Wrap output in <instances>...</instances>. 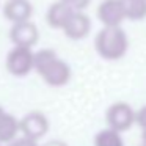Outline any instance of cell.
<instances>
[{
  "mask_svg": "<svg viewBox=\"0 0 146 146\" xmlns=\"http://www.w3.org/2000/svg\"><path fill=\"white\" fill-rule=\"evenodd\" d=\"M33 69L47 85L55 88L64 86L71 80L69 64L61 60L52 49H41L33 54Z\"/></svg>",
  "mask_w": 146,
  "mask_h": 146,
  "instance_id": "6da1fadb",
  "label": "cell"
},
{
  "mask_svg": "<svg viewBox=\"0 0 146 146\" xmlns=\"http://www.w3.org/2000/svg\"><path fill=\"white\" fill-rule=\"evenodd\" d=\"M94 47L98 54L105 60H119L129 49V39L121 25L104 27L96 35Z\"/></svg>",
  "mask_w": 146,
  "mask_h": 146,
  "instance_id": "7a4b0ae2",
  "label": "cell"
},
{
  "mask_svg": "<svg viewBox=\"0 0 146 146\" xmlns=\"http://www.w3.org/2000/svg\"><path fill=\"white\" fill-rule=\"evenodd\" d=\"M33 54L32 47H21V46H14L7 55V66L8 72L11 76L16 77H24L33 71Z\"/></svg>",
  "mask_w": 146,
  "mask_h": 146,
  "instance_id": "3957f363",
  "label": "cell"
},
{
  "mask_svg": "<svg viewBox=\"0 0 146 146\" xmlns=\"http://www.w3.org/2000/svg\"><path fill=\"white\" fill-rule=\"evenodd\" d=\"M105 119H107L108 127L118 132H126L135 123V111L126 102H115L107 108Z\"/></svg>",
  "mask_w": 146,
  "mask_h": 146,
  "instance_id": "277c9868",
  "label": "cell"
},
{
  "mask_svg": "<svg viewBox=\"0 0 146 146\" xmlns=\"http://www.w3.org/2000/svg\"><path fill=\"white\" fill-rule=\"evenodd\" d=\"M49 130V119L42 111H30L24 115L19 121V132L24 137H29L33 140H39L47 133Z\"/></svg>",
  "mask_w": 146,
  "mask_h": 146,
  "instance_id": "5b68a950",
  "label": "cell"
},
{
  "mask_svg": "<svg viewBox=\"0 0 146 146\" xmlns=\"http://www.w3.org/2000/svg\"><path fill=\"white\" fill-rule=\"evenodd\" d=\"M38 38H39L38 27L30 19L21 21V22H14L11 30H10V39L13 41L14 46L33 47L38 42Z\"/></svg>",
  "mask_w": 146,
  "mask_h": 146,
  "instance_id": "8992f818",
  "label": "cell"
},
{
  "mask_svg": "<svg viewBox=\"0 0 146 146\" xmlns=\"http://www.w3.org/2000/svg\"><path fill=\"white\" fill-rule=\"evenodd\" d=\"M98 17L104 27L121 25L126 19L121 0H104L98 7Z\"/></svg>",
  "mask_w": 146,
  "mask_h": 146,
  "instance_id": "52a82bcc",
  "label": "cell"
},
{
  "mask_svg": "<svg viewBox=\"0 0 146 146\" xmlns=\"http://www.w3.org/2000/svg\"><path fill=\"white\" fill-rule=\"evenodd\" d=\"M61 30L69 39L79 41V39H83L88 36L90 30H91V21L83 11H74L72 16L68 19V22L64 24Z\"/></svg>",
  "mask_w": 146,
  "mask_h": 146,
  "instance_id": "ba28073f",
  "label": "cell"
},
{
  "mask_svg": "<svg viewBox=\"0 0 146 146\" xmlns=\"http://www.w3.org/2000/svg\"><path fill=\"white\" fill-rule=\"evenodd\" d=\"M32 14H33V5L29 0H8L3 5V16L13 24L30 19Z\"/></svg>",
  "mask_w": 146,
  "mask_h": 146,
  "instance_id": "9c48e42d",
  "label": "cell"
},
{
  "mask_svg": "<svg viewBox=\"0 0 146 146\" xmlns=\"http://www.w3.org/2000/svg\"><path fill=\"white\" fill-rule=\"evenodd\" d=\"M74 11L76 10H72L66 2L58 0V2H54V3L49 7L47 14H46V21H47V24L52 29H60L61 30L64 27V24L68 22V19L72 16Z\"/></svg>",
  "mask_w": 146,
  "mask_h": 146,
  "instance_id": "30bf717a",
  "label": "cell"
},
{
  "mask_svg": "<svg viewBox=\"0 0 146 146\" xmlns=\"http://www.w3.org/2000/svg\"><path fill=\"white\" fill-rule=\"evenodd\" d=\"M19 135V121L10 113H5L0 121V143H8Z\"/></svg>",
  "mask_w": 146,
  "mask_h": 146,
  "instance_id": "8fae6325",
  "label": "cell"
},
{
  "mask_svg": "<svg viewBox=\"0 0 146 146\" xmlns=\"http://www.w3.org/2000/svg\"><path fill=\"white\" fill-rule=\"evenodd\" d=\"M124 16L129 21H141L146 17V0H121Z\"/></svg>",
  "mask_w": 146,
  "mask_h": 146,
  "instance_id": "7c38bea8",
  "label": "cell"
},
{
  "mask_svg": "<svg viewBox=\"0 0 146 146\" xmlns=\"http://www.w3.org/2000/svg\"><path fill=\"white\" fill-rule=\"evenodd\" d=\"M94 146H124V141L121 132L108 127V129H104L96 133Z\"/></svg>",
  "mask_w": 146,
  "mask_h": 146,
  "instance_id": "4fadbf2b",
  "label": "cell"
},
{
  "mask_svg": "<svg viewBox=\"0 0 146 146\" xmlns=\"http://www.w3.org/2000/svg\"><path fill=\"white\" fill-rule=\"evenodd\" d=\"M5 146H39V145H38V140H33V138L22 135V137H16L11 141L5 143Z\"/></svg>",
  "mask_w": 146,
  "mask_h": 146,
  "instance_id": "5bb4252c",
  "label": "cell"
},
{
  "mask_svg": "<svg viewBox=\"0 0 146 146\" xmlns=\"http://www.w3.org/2000/svg\"><path fill=\"white\" fill-rule=\"evenodd\" d=\"M63 2H66L68 5H69L72 10L76 11H83L86 7L90 5V2L91 0H63Z\"/></svg>",
  "mask_w": 146,
  "mask_h": 146,
  "instance_id": "9a60e30c",
  "label": "cell"
},
{
  "mask_svg": "<svg viewBox=\"0 0 146 146\" xmlns=\"http://www.w3.org/2000/svg\"><path fill=\"white\" fill-rule=\"evenodd\" d=\"M135 123L138 124L141 129L146 127V105H143L140 110L135 111Z\"/></svg>",
  "mask_w": 146,
  "mask_h": 146,
  "instance_id": "2e32d148",
  "label": "cell"
},
{
  "mask_svg": "<svg viewBox=\"0 0 146 146\" xmlns=\"http://www.w3.org/2000/svg\"><path fill=\"white\" fill-rule=\"evenodd\" d=\"M39 146H68L64 141H61V140H50V141L44 143V145H39Z\"/></svg>",
  "mask_w": 146,
  "mask_h": 146,
  "instance_id": "e0dca14e",
  "label": "cell"
},
{
  "mask_svg": "<svg viewBox=\"0 0 146 146\" xmlns=\"http://www.w3.org/2000/svg\"><path fill=\"white\" fill-rule=\"evenodd\" d=\"M141 140H143V143L146 145V127H145V129H141Z\"/></svg>",
  "mask_w": 146,
  "mask_h": 146,
  "instance_id": "ac0fdd59",
  "label": "cell"
},
{
  "mask_svg": "<svg viewBox=\"0 0 146 146\" xmlns=\"http://www.w3.org/2000/svg\"><path fill=\"white\" fill-rule=\"evenodd\" d=\"M7 113V111L3 110V107H2V105H0V121H2V118H3V115Z\"/></svg>",
  "mask_w": 146,
  "mask_h": 146,
  "instance_id": "d6986e66",
  "label": "cell"
},
{
  "mask_svg": "<svg viewBox=\"0 0 146 146\" xmlns=\"http://www.w3.org/2000/svg\"><path fill=\"white\" fill-rule=\"evenodd\" d=\"M0 146H2V145H0Z\"/></svg>",
  "mask_w": 146,
  "mask_h": 146,
  "instance_id": "ffe728a7",
  "label": "cell"
}]
</instances>
